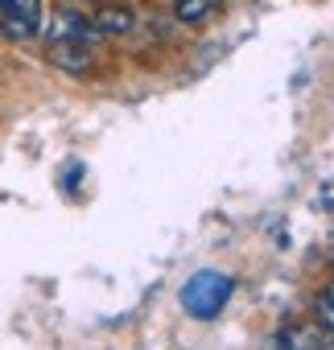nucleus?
<instances>
[{
    "label": "nucleus",
    "mask_w": 334,
    "mask_h": 350,
    "mask_svg": "<svg viewBox=\"0 0 334 350\" xmlns=\"http://www.w3.org/2000/svg\"><path fill=\"white\" fill-rule=\"evenodd\" d=\"M0 29H5L9 38H17V42H25V38L38 33V21H34V17H9V13H5V17H0Z\"/></svg>",
    "instance_id": "39448f33"
},
{
    "label": "nucleus",
    "mask_w": 334,
    "mask_h": 350,
    "mask_svg": "<svg viewBox=\"0 0 334 350\" xmlns=\"http://www.w3.org/2000/svg\"><path fill=\"white\" fill-rule=\"evenodd\" d=\"M215 9V0H178V17L182 21H203Z\"/></svg>",
    "instance_id": "0eeeda50"
},
{
    "label": "nucleus",
    "mask_w": 334,
    "mask_h": 350,
    "mask_svg": "<svg viewBox=\"0 0 334 350\" xmlns=\"http://www.w3.org/2000/svg\"><path fill=\"white\" fill-rule=\"evenodd\" d=\"M0 13L9 17H42V0H0Z\"/></svg>",
    "instance_id": "423d86ee"
},
{
    "label": "nucleus",
    "mask_w": 334,
    "mask_h": 350,
    "mask_svg": "<svg viewBox=\"0 0 334 350\" xmlns=\"http://www.w3.org/2000/svg\"><path fill=\"white\" fill-rule=\"evenodd\" d=\"M50 38H54V42H95L99 29H95L83 13H54V21H50Z\"/></svg>",
    "instance_id": "f03ea898"
},
{
    "label": "nucleus",
    "mask_w": 334,
    "mask_h": 350,
    "mask_svg": "<svg viewBox=\"0 0 334 350\" xmlns=\"http://www.w3.org/2000/svg\"><path fill=\"white\" fill-rule=\"evenodd\" d=\"M54 66H62V70H87L91 66V50H87V42H54Z\"/></svg>",
    "instance_id": "7ed1b4c3"
},
{
    "label": "nucleus",
    "mask_w": 334,
    "mask_h": 350,
    "mask_svg": "<svg viewBox=\"0 0 334 350\" xmlns=\"http://www.w3.org/2000/svg\"><path fill=\"white\" fill-rule=\"evenodd\" d=\"M281 342H289V346H322V334L318 329H301V334H289Z\"/></svg>",
    "instance_id": "1a4fd4ad"
},
{
    "label": "nucleus",
    "mask_w": 334,
    "mask_h": 350,
    "mask_svg": "<svg viewBox=\"0 0 334 350\" xmlns=\"http://www.w3.org/2000/svg\"><path fill=\"white\" fill-rule=\"evenodd\" d=\"M318 317H322L326 329H334V284L318 293Z\"/></svg>",
    "instance_id": "6e6552de"
},
{
    "label": "nucleus",
    "mask_w": 334,
    "mask_h": 350,
    "mask_svg": "<svg viewBox=\"0 0 334 350\" xmlns=\"http://www.w3.org/2000/svg\"><path fill=\"white\" fill-rule=\"evenodd\" d=\"M231 288H235L231 276H223V272H198V276L186 280L182 305H186V313H194V317H215V313L227 305Z\"/></svg>",
    "instance_id": "f257e3e1"
},
{
    "label": "nucleus",
    "mask_w": 334,
    "mask_h": 350,
    "mask_svg": "<svg viewBox=\"0 0 334 350\" xmlns=\"http://www.w3.org/2000/svg\"><path fill=\"white\" fill-rule=\"evenodd\" d=\"M91 25L99 29V38H120V33H128V29H132V13L112 5V9H103V13H99Z\"/></svg>",
    "instance_id": "20e7f679"
}]
</instances>
